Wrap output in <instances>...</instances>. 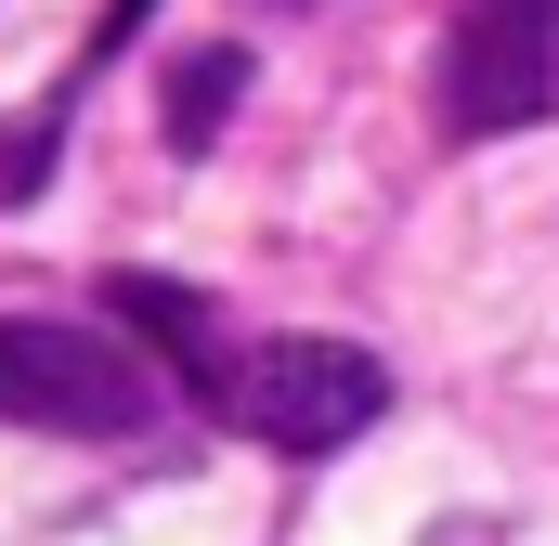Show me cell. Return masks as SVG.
Segmentation results:
<instances>
[{"label":"cell","instance_id":"3","mask_svg":"<svg viewBox=\"0 0 559 546\" xmlns=\"http://www.w3.org/2000/svg\"><path fill=\"white\" fill-rule=\"evenodd\" d=\"M547 92H559V0H468L442 39V131L495 143L547 118Z\"/></svg>","mask_w":559,"mask_h":546},{"label":"cell","instance_id":"6","mask_svg":"<svg viewBox=\"0 0 559 546\" xmlns=\"http://www.w3.org/2000/svg\"><path fill=\"white\" fill-rule=\"evenodd\" d=\"M131 26H143V0H118V13H105V39H131Z\"/></svg>","mask_w":559,"mask_h":546},{"label":"cell","instance_id":"1","mask_svg":"<svg viewBox=\"0 0 559 546\" xmlns=\"http://www.w3.org/2000/svg\"><path fill=\"white\" fill-rule=\"evenodd\" d=\"M222 416L274 455H338L391 416V365L352 352V339H261V352L222 365Z\"/></svg>","mask_w":559,"mask_h":546},{"label":"cell","instance_id":"4","mask_svg":"<svg viewBox=\"0 0 559 546\" xmlns=\"http://www.w3.org/2000/svg\"><path fill=\"white\" fill-rule=\"evenodd\" d=\"M235 92H248V52H182V66H169V143L209 156L222 118H235Z\"/></svg>","mask_w":559,"mask_h":546},{"label":"cell","instance_id":"5","mask_svg":"<svg viewBox=\"0 0 559 546\" xmlns=\"http://www.w3.org/2000/svg\"><path fill=\"white\" fill-rule=\"evenodd\" d=\"M118 312H131L182 378H209V391H222V365H209V299H182V286H156V273H118Z\"/></svg>","mask_w":559,"mask_h":546},{"label":"cell","instance_id":"2","mask_svg":"<svg viewBox=\"0 0 559 546\" xmlns=\"http://www.w3.org/2000/svg\"><path fill=\"white\" fill-rule=\"evenodd\" d=\"M0 416L13 429H66V442H118V429L156 416V378H143L105 325L26 312V325H0Z\"/></svg>","mask_w":559,"mask_h":546}]
</instances>
